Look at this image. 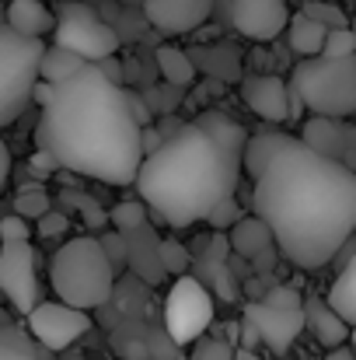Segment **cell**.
<instances>
[{"instance_id":"1","label":"cell","mask_w":356,"mask_h":360,"mask_svg":"<svg viewBox=\"0 0 356 360\" xmlns=\"http://www.w3.org/2000/svg\"><path fill=\"white\" fill-rule=\"evenodd\" d=\"M255 217L297 269H325L356 235V172L308 150L301 140L279 150L255 179Z\"/></svg>"},{"instance_id":"2","label":"cell","mask_w":356,"mask_h":360,"mask_svg":"<svg viewBox=\"0 0 356 360\" xmlns=\"http://www.w3.org/2000/svg\"><path fill=\"white\" fill-rule=\"evenodd\" d=\"M35 150L53 154L63 172L119 189L133 186L143 154L126 88L112 84L95 63L56 84L35 126Z\"/></svg>"},{"instance_id":"3","label":"cell","mask_w":356,"mask_h":360,"mask_svg":"<svg viewBox=\"0 0 356 360\" xmlns=\"http://www.w3.org/2000/svg\"><path fill=\"white\" fill-rule=\"evenodd\" d=\"M244 126L224 112H203L182 122L136 172V193L147 210L168 228L213 221L217 210L235 203L241 182Z\"/></svg>"},{"instance_id":"4","label":"cell","mask_w":356,"mask_h":360,"mask_svg":"<svg viewBox=\"0 0 356 360\" xmlns=\"http://www.w3.org/2000/svg\"><path fill=\"white\" fill-rule=\"evenodd\" d=\"M49 283L60 304L91 311V308L109 304L116 290V269L105 259L95 235H81V238L63 241L56 255L49 259Z\"/></svg>"},{"instance_id":"5","label":"cell","mask_w":356,"mask_h":360,"mask_svg":"<svg viewBox=\"0 0 356 360\" xmlns=\"http://www.w3.org/2000/svg\"><path fill=\"white\" fill-rule=\"evenodd\" d=\"M286 88L301 102V109H308L311 116H322V120L356 116V56L301 60V63H294Z\"/></svg>"},{"instance_id":"6","label":"cell","mask_w":356,"mask_h":360,"mask_svg":"<svg viewBox=\"0 0 356 360\" xmlns=\"http://www.w3.org/2000/svg\"><path fill=\"white\" fill-rule=\"evenodd\" d=\"M46 53V42L39 39H21L7 25L0 28V129L18 120L32 91L39 84V60Z\"/></svg>"},{"instance_id":"7","label":"cell","mask_w":356,"mask_h":360,"mask_svg":"<svg viewBox=\"0 0 356 360\" xmlns=\"http://www.w3.org/2000/svg\"><path fill=\"white\" fill-rule=\"evenodd\" d=\"M53 18H56V25H53V46L56 49H67V53H74L84 63H95V67L119 53V32L109 21H102L88 4L63 0Z\"/></svg>"},{"instance_id":"8","label":"cell","mask_w":356,"mask_h":360,"mask_svg":"<svg viewBox=\"0 0 356 360\" xmlns=\"http://www.w3.org/2000/svg\"><path fill=\"white\" fill-rule=\"evenodd\" d=\"M213 322V301L196 276H178L164 301V326L175 343H196Z\"/></svg>"},{"instance_id":"9","label":"cell","mask_w":356,"mask_h":360,"mask_svg":"<svg viewBox=\"0 0 356 360\" xmlns=\"http://www.w3.org/2000/svg\"><path fill=\"white\" fill-rule=\"evenodd\" d=\"M25 319H28V333L53 354L74 347L84 333H91V315L60 301H39Z\"/></svg>"},{"instance_id":"10","label":"cell","mask_w":356,"mask_h":360,"mask_svg":"<svg viewBox=\"0 0 356 360\" xmlns=\"http://www.w3.org/2000/svg\"><path fill=\"white\" fill-rule=\"evenodd\" d=\"M0 294L28 315L39 304V276H35V248L32 241L0 245Z\"/></svg>"},{"instance_id":"11","label":"cell","mask_w":356,"mask_h":360,"mask_svg":"<svg viewBox=\"0 0 356 360\" xmlns=\"http://www.w3.org/2000/svg\"><path fill=\"white\" fill-rule=\"evenodd\" d=\"M308 150L343 165L356 172V126H346L343 120H322V116H311L304 122V133L297 136Z\"/></svg>"},{"instance_id":"12","label":"cell","mask_w":356,"mask_h":360,"mask_svg":"<svg viewBox=\"0 0 356 360\" xmlns=\"http://www.w3.org/2000/svg\"><path fill=\"white\" fill-rule=\"evenodd\" d=\"M244 322L258 333V343H265L276 357H286L297 336L304 333V308L301 311H276L265 304L248 301L244 304Z\"/></svg>"},{"instance_id":"13","label":"cell","mask_w":356,"mask_h":360,"mask_svg":"<svg viewBox=\"0 0 356 360\" xmlns=\"http://www.w3.org/2000/svg\"><path fill=\"white\" fill-rule=\"evenodd\" d=\"M231 21L241 35L255 42H272L286 32L290 7L286 0H231Z\"/></svg>"},{"instance_id":"14","label":"cell","mask_w":356,"mask_h":360,"mask_svg":"<svg viewBox=\"0 0 356 360\" xmlns=\"http://www.w3.org/2000/svg\"><path fill=\"white\" fill-rule=\"evenodd\" d=\"M217 0H143V18L168 35L192 32L210 21Z\"/></svg>"},{"instance_id":"15","label":"cell","mask_w":356,"mask_h":360,"mask_svg":"<svg viewBox=\"0 0 356 360\" xmlns=\"http://www.w3.org/2000/svg\"><path fill=\"white\" fill-rule=\"evenodd\" d=\"M244 105L265 122H290V91L286 81L276 74H251L241 81Z\"/></svg>"},{"instance_id":"16","label":"cell","mask_w":356,"mask_h":360,"mask_svg":"<svg viewBox=\"0 0 356 360\" xmlns=\"http://www.w3.org/2000/svg\"><path fill=\"white\" fill-rule=\"evenodd\" d=\"M304 329H311V336L325 350H339L350 340V326L325 304V297H308L304 301Z\"/></svg>"},{"instance_id":"17","label":"cell","mask_w":356,"mask_h":360,"mask_svg":"<svg viewBox=\"0 0 356 360\" xmlns=\"http://www.w3.org/2000/svg\"><path fill=\"white\" fill-rule=\"evenodd\" d=\"M53 11L42 4V0H11L7 4V28L21 39H39L42 35H53Z\"/></svg>"},{"instance_id":"18","label":"cell","mask_w":356,"mask_h":360,"mask_svg":"<svg viewBox=\"0 0 356 360\" xmlns=\"http://www.w3.org/2000/svg\"><path fill=\"white\" fill-rule=\"evenodd\" d=\"M294 143H297V136H290V133H279V129H262V133H255V136H248V140H244L241 168H244L251 179H258V175L269 168V161H272L279 150L294 147Z\"/></svg>"},{"instance_id":"19","label":"cell","mask_w":356,"mask_h":360,"mask_svg":"<svg viewBox=\"0 0 356 360\" xmlns=\"http://www.w3.org/2000/svg\"><path fill=\"white\" fill-rule=\"evenodd\" d=\"M228 241H231V248H235L241 259H258V255H265V252L276 248L269 228H265L258 217H241V221H235Z\"/></svg>"},{"instance_id":"20","label":"cell","mask_w":356,"mask_h":360,"mask_svg":"<svg viewBox=\"0 0 356 360\" xmlns=\"http://www.w3.org/2000/svg\"><path fill=\"white\" fill-rule=\"evenodd\" d=\"M325 304H329V308H332L350 329H356V255L339 269V273H336Z\"/></svg>"},{"instance_id":"21","label":"cell","mask_w":356,"mask_h":360,"mask_svg":"<svg viewBox=\"0 0 356 360\" xmlns=\"http://www.w3.org/2000/svg\"><path fill=\"white\" fill-rule=\"evenodd\" d=\"M325 35H329V32H325L322 25H315L311 18H304L301 11H297V14H290V21H286V39H290V49H294V53H301L304 60L322 56Z\"/></svg>"},{"instance_id":"22","label":"cell","mask_w":356,"mask_h":360,"mask_svg":"<svg viewBox=\"0 0 356 360\" xmlns=\"http://www.w3.org/2000/svg\"><path fill=\"white\" fill-rule=\"evenodd\" d=\"M154 60H157L161 77H164L171 88H189V84L196 81V63H192V56H189L185 49H178V46H161V49L154 53Z\"/></svg>"},{"instance_id":"23","label":"cell","mask_w":356,"mask_h":360,"mask_svg":"<svg viewBox=\"0 0 356 360\" xmlns=\"http://www.w3.org/2000/svg\"><path fill=\"white\" fill-rule=\"evenodd\" d=\"M88 63L81 60V56H74V53H67V49H56V46H46V53H42V60H39V81L42 84H63L67 77H74L77 70H84Z\"/></svg>"},{"instance_id":"24","label":"cell","mask_w":356,"mask_h":360,"mask_svg":"<svg viewBox=\"0 0 356 360\" xmlns=\"http://www.w3.org/2000/svg\"><path fill=\"white\" fill-rule=\"evenodd\" d=\"M60 203L74 207V210L81 214V221H84L88 231H102V228H109V210H105L95 196L77 193V189H63V193H60Z\"/></svg>"},{"instance_id":"25","label":"cell","mask_w":356,"mask_h":360,"mask_svg":"<svg viewBox=\"0 0 356 360\" xmlns=\"http://www.w3.org/2000/svg\"><path fill=\"white\" fill-rule=\"evenodd\" d=\"M49 210H53V203H49V196H46L42 186H21L18 189V196H14V217H21L28 224V221H42Z\"/></svg>"},{"instance_id":"26","label":"cell","mask_w":356,"mask_h":360,"mask_svg":"<svg viewBox=\"0 0 356 360\" xmlns=\"http://www.w3.org/2000/svg\"><path fill=\"white\" fill-rule=\"evenodd\" d=\"M301 14H304V18H311L315 25H322L325 32H336V28H350V21H346L343 7H339V4H329V0H304Z\"/></svg>"},{"instance_id":"27","label":"cell","mask_w":356,"mask_h":360,"mask_svg":"<svg viewBox=\"0 0 356 360\" xmlns=\"http://www.w3.org/2000/svg\"><path fill=\"white\" fill-rule=\"evenodd\" d=\"M109 221H112V228L119 235H133L136 228L147 224V207L140 200H122V203H116L109 210Z\"/></svg>"},{"instance_id":"28","label":"cell","mask_w":356,"mask_h":360,"mask_svg":"<svg viewBox=\"0 0 356 360\" xmlns=\"http://www.w3.org/2000/svg\"><path fill=\"white\" fill-rule=\"evenodd\" d=\"M258 304L276 308V311H301V308H304V297H301V290H297L294 283H276V287L265 290V297H262Z\"/></svg>"},{"instance_id":"29","label":"cell","mask_w":356,"mask_h":360,"mask_svg":"<svg viewBox=\"0 0 356 360\" xmlns=\"http://www.w3.org/2000/svg\"><path fill=\"white\" fill-rule=\"evenodd\" d=\"M322 56L325 60H346V56H356V39L350 28H336L325 35V46H322Z\"/></svg>"},{"instance_id":"30","label":"cell","mask_w":356,"mask_h":360,"mask_svg":"<svg viewBox=\"0 0 356 360\" xmlns=\"http://www.w3.org/2000/svg\"><path fill=\"white\" fill-rule=\"evenodd\" d=\"M157 259H161V269L164 273H175V276H185V266H189V252L178 245V241H161L157 245Z\"/></svg>"},{"instance_id":"31","label":"cell","mask_w":356,"mask_h":360,"mask_svg":"<svg viewBox=\"0 0 356 360\" xmlns=\"http://www.w3.org/2000/svg\"><path fill=\"white\" fill-rule=\"evenodd\" d=\"M98 245H102L105 259L112 262V269H122V266L129 262V238H126V235L105 231V235H98Z\"/></svg>"},{"instance_id":"32","label":"cell","mask_w":356,"mask_h":360,"mask_svg":"<svg viewBox=\"0 0 356 360\" xmlns=\"http://www.w3.org/2000/svg\"><path fill=\"white\" fill-rule=\"evenodd\" d=\"M189 360H235V347L220 336H210V340H196L192 347V357Z\"/></svg>"},{"instance_id":"33","label":"cell","mask_w":356,"mask_h":360,"mask_svg":"<svg viewBox=\"0 0 356 360\" xmlns=\"http://www.w3.org/2000/svg\"><path fill=\"white\" fill-rule=\"evenodd\" d=\"M0 360H42L35 350H28L11 329H0Z\"/></svg>"},{"instance_id":"34","label":"cell","mask_w":356,"mask_h":360,"mask_svg":"<svg viewBox=\"0 0 356 360\" xmlns=\"http://www.w3.org/2000/svg\"><path fill=\"white\" fill-rule=\"evenodd\" d=\"M35 231H39L42 238H49V241H53V238H63V235L70 231V217H67L63 210H49V214L39 221V228H35Z\"/></svg>"},{"instance_id":"35","label":"cell","mask_w":356,"mask_h":360,"mask_svg":"<svg viewBox=\"0 0 356 360\" xmlns=\"http://www.w3.org/2000/svg\"><path fill=\"white\" fill-rule=\"evenodd\" d=\"M32 238V231H28V224L21 221V217H4L0 221V245H11V241H28Z\"/></svg>"},{"instance_id":"36","label":"cell","mask_w":356,"mask_h":360,"mask_svg":"<svg viewBox=\"0 0 356 360\" xmlns=\"http://www.w3.org/2000/svg\"><path fill=\"white\" fill-rule=\"evenodd\" d=\"M28 168H32V175H39V179H49L53 172H60L56 158H53V154H46V150H35V154L28 158Z\"/></svg>"},{"instance_id":"37","label":"cell","mask_w":356,"mask_h":360,"mask_svg":"<svg viewBox=\"0 0 356 360\" xmlns=\"http://www.w3.org/2000/svg\"><path fill=\"white\" fill-rule=\"evenodd\" d=\"M161 143H164V136L157 133V126H143V129H140V154H143V158H150Z\"/></svg>"},{"instance_id":"38","label":"cell","mask_w":356,"mask_h":360,"mask_svg":"<svg viewBox=\"0 0 356 360\" xmlns=\"http://www.w3.org/2000/svg\"><path fill=\"white\" fill-rule=\"evenodd\" d=\"M129 112H133V120H136V126H140V129L154 122V112L147 109V102H143L140 95H129Z\"/></svg>"},{"instance_id":"39","label":"cell","mask_w":356,"mask_h":360,"mask_svg":"<svg viewBox=\"0 0 356 360\" xmlns=\"http://www.w3.org/2000/svg\"><path fill=\"white\" fill-rule=\"evenodd\" d=\"M7 179H11V150H7V143L0 140V196H4V189H7Z\"/></svg>"},{"instance_id":"40","label":"cell","mask_w":356,"mask_h":360,"mask_svg":"<svg viewBox=\"0 0 356 360\" xmlns=\"http://www.w3.org/2000/svg\"><path fill=\"white\" fill-rule=\"evenodd\" d=\"M98 70H102V74H105L112 84H119V88H122V67H119L116 56H112V60H102V63H98Z\"/></svg>"},{"instance_id":"41","label":"cell","mask_w":356,"mask_h":360,"mask_svg":"<svg viewBox=\"0 0 356 360\" xmlns=\"http://www.w3.org/2000/svg\"><path fill=\"white\" fill-rule=\"evenodd\" d=\"M325 360H356V357H353V350H350V347H339V350H329Z\"/></svg>"},{"instance_id":"42","label":"cell","mask_w":356,"mask_h":360,"mask_svg":"<svg viewBox=\"0 0 356 360\" xmlns=\"http://www.w3.org/2000/svg\"><path fill=\"white\" fill-rule=\"evenodd\" d=\"M235 360H262L255 350H241V347H235Z\"/></svg>"},{"instance_id":"43","label":"cell","mask_w":356,"mask_h":360,"mask_svg":"<svg viewBox=\"0 0 356 360\" xmlns=\"http://www.w3.org/2000/svg\"><path fill=\"white\" fill-rule=\"evenodd\" d=\"M346 343H350V350H353V357H356V329H350V340Z\"/></svg>"},{"instance_id":"44","label":"cell","mask_w":356,"mask_h":360,"mask_svg":"<svg viewBox=\"0 0 356 360\" xmlns=\"http://www.w3.org/2000/svg\"><path fill=\"white\" fill-rule=\"evenodd\" d=\"M350 32H353V39H356V18H353V25H350Z\"/></svg>"},{"instance_id":"45","label":"cell","mask_w":356,"mask_h":360,"mask_svg":"<svg viewBox=\"0 0 356 360\" xmlns=\"http://www.w3.org/2000/svg\"><path fill=\"white\" fill-rule=\"evenodd\" d=\"M7 4H11V0H7Z\"/></svg>"}]
</instances>
